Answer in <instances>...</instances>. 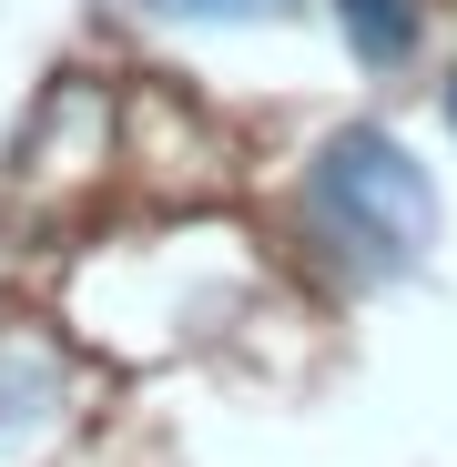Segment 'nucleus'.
Wrapping results in <instances>:
<instances>
[{
    "label": "nucleus",
    "instance_id": "nucleus-3",
    "mask_svg": "<svg viewBox=\"0 0 457 467\" xmlns=\"http://www.w3.org/2000/svg\"><path fill=\"white\" fill-rule=\"evenodd\" d=\"M336 21H346V41H356L366 71H397L417 51V0H336Z\"/></svg>",
    "mask_w": 457,
    "mask_h": 467
},
{
    "label": "nucleus",
    "instance_id": "nucleus-2",
    "mask_svg": "<svg viewBox=\"0 0 457 467\" xmlns=\"http://www.w3.org/2000/svg\"><path fill=\"white\" fill-rule=\"evenodd\" d=\"M71 407V356L31 326H0V467L31 457Z\"/></svg>",
    "mask_w": 457,
    "mask_h": 467
},
{
    "label": "nucleus",
    "instance_id": "nucleus-5",
    "mask_svg": "<svg viewBox=\"0 0 457 467\" xmlns=\"http://www.w3.org/2000/svg\"><path fill=\"white\" fill-rule=\"evenodd\" d=\"M447 122H457V82H447Z\"/></svg>",
    "mask_w": 457,
    "mask_h": 467
},
{
    "label": "nucleus",
    "instance_id": "nucleus-1",
    "mask_svg": "<svg viewBox=\"0 0 457 467\" xmlns=\"http://www.w3.org/2000/svg\"><path fill=\"white\" fill-rule=\"evenodd\" d=\"M305 213L346 244L356 275H407L437 244V183H427L417 152L397 132H376V122L326 132L316 173H305Z\"/></svg>",
    "mask_w": 457,
    "mask_h": 467
},
{
    "label": "nucleus",
    "instance_id": "nucleus-4",
    "mask_svg": "<svg viewBox=\"0 0 457 467\" xmlns=\"http://www.w3.org/2000/svg\"><path fill=\"white\" fill-rule=\"evenodd\" d=\"M152 21H295V0H142Z\"/></svg>",
    "mask_w": 457,
    "mask_h": 467
}]
</instances>
